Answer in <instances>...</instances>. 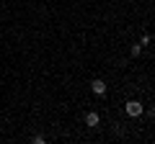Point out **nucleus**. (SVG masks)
<instances>
[{
    "label": "nucleus",
    "instance_id": "f257e3e1",
    "mask_svg": "<svg viewBox=\"0 0 155 144\" xmlns=\"http://www.w3.org/2000/svg\"><path fill=\"white\" fill-rule=\"evenodd\" d=\"M127 113H129V116H140V113H142L140 100H129V103H127Z\"/></svg>",
    "mask_w": 155,
    "mask_h": 144
},
{
    "label": "nucleus",
    "instance_id": "f03ea898",
    "mask_svg": "<svg viewBox=\"0 0 155 144\" xmlns=\"http://www.w3.org/2000/svg\"><path fill=\"white\" fill-rule=\"evenodd\" d=\"M91 90H93L96 95H104L106 93V83L104 80H93V83H91Z\"/></svg>",
    "mask_w": 155,
    "mask_h": 144
},
{
    "label": "nucleus",
    "instance_id": "7ed1b4c3",
    "mask_svg": "<svg viewBox=\"0 0 155 144\" xmlns=\"http://www.w3.org/2000/svg\"><path fill=\"white\" fill-rule=\"evenodd\" d=\"M98 121H101V118H98V113H96V111H91L88 116H85V124H88L91 129H96V126H98Z\"/></svg>",
    "mask_w": 155,
    "mask_h": 144
},
{
    "label": "nucleus",
    "instance_id": "20e7f679",
    "mask_svg": "<svg viewBox=\"0 0 155 144\" xmlns=\"http://www.w3.org/2000/svg\"><path fill=\"white\" fill-rule=\"evenodd\" d=\"M140 52H142V44H134V46H132V54H134V57H137V54H140Z\"/></svg>",
    "mask_w": 155,
    "mask_h": 144
}]
</instances>
